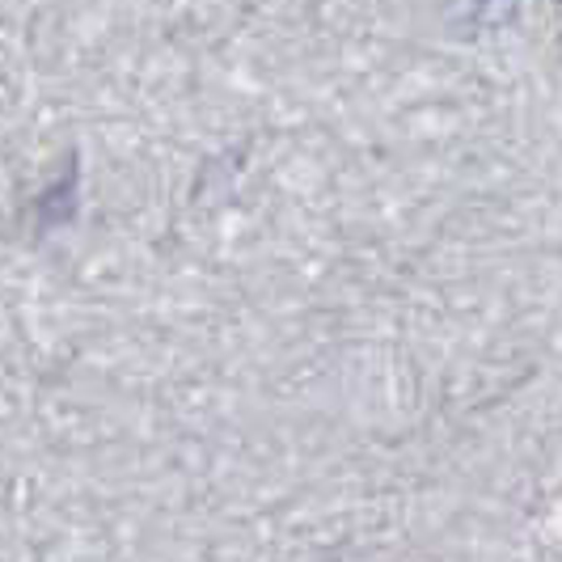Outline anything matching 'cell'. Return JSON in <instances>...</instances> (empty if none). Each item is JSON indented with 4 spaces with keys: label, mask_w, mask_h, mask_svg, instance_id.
<instances>
[{
    "label": "cell",
    "mask_w": 562,
    "mask_h": 562,
    "mask_svg": "<svg viewBox=\"0 0 562 562\" xmlns=\"http://www.w3.org/2000/svg\"><path fill=\"white\" fill-rule=\"evenodd\" d=\"M445 13L452 18V26L470 34H495L516 18V0H445Z\"/></svg>",
    "instance_id": "obj_1"
}]
</instances>
